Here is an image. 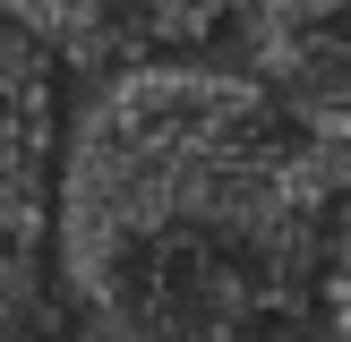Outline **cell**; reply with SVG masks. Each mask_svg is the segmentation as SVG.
Returning a JSON list of instances; mask_svg holds the SVG:
<instances>
[{
	"instance_id": "1",
	"label": "cell",
	"mask_w": 351,
	"mask_h": 342,
	"mask_svg": "<svg viewBox=\"0 0 351 342\" xmlns=\"http://www.w3.org/2000/svg\"><path fill=\"white\" fill-rule=\"evenodd\" d=\"M86 342H300L326 325L335 205L215 51L95 77L51 163Z\"/></svg>"
},
{
	"instance_id": "2",
	"label": "cell",
	"mask_w": 351,
	"mask_h": 342,
	"mask_svg": "<svg viewBox=\"0 0 351 342\" xmlns=\"http://www.w3.org/2000/svg\"><path fill=\"white\" fill-rule=\"evenodd\" d=\"M60 68L26 34V17H0V265L34 256L51 222V163H60Z\"/></svg>"
}]
</instances>
